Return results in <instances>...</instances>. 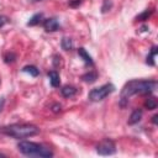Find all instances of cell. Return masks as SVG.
Segmentation results:
<instances>
[{
  "label": "cell",
  "instance_id": "cell-16",
  "mask_svg": "<svg viewBox=\"0 0 158 158\" xmlns=\"http://www.w3.org/2000/svg\"><path fill=\"white\" fill-rule=\"evenodd\" d=\"M156 53H157V48H156V47H152L151 54L147 57V63H148V64L154 65V57H156Z\"/></svg>",
  "mask_w": 158,
  "mask_h": 158
},
{
  "label": "cell",
  "instance_id": "cell-9",
  "mask_svg": "<svg viewBox=\"0 0 158 158\" xmlns=\"http://www.w3.org/2000/svg\"><path fill=\"white\" fill-rule=\"evenodd\" d=\"M141 117H142V111L141 110H135L132 114H131V116H130V118H128V125H135V123H137L139 120H141Z\"/></svg>",
  "mask_w": 158,
  "mask_h": 158
},
{
  "label": "cell",
  "instance_id": "cell-14",
  "mask_svg": "<svg viewBox=\"0 0 158 158\" xmlns=\"http://www.w3.org/2000/svg\"><path fill=\"white\" fill-rule=\"evenodd\" d=\"M25 73H28L30 75H32V77H37L38 74H40V70L35 67V65H26V67H23V69H22Z\"/></svg>",
  "mask_w": 158,
  "mask_h": 158
},
{
  "label": "cell",
  "instance_id": "cell-12",
  "mask_svg": "<svg viewBox=\"0 0 158 158\" xmlns=\"http://www.w3.org/2000/svg\"><path fill=\"white\" fill-rule=\"evenodd\" d=\"M96 79H98V73H95V72H89L83 75V80L85 83H94Z\"/></svg>",
  "mask_w": 158,
  "mask_h": 158
},
{
  "label": "cell",
  "instance_id": "cell-3",
  "mask_svg": "<svg viewBox=\"0 0 158 158\" xmlns=\"http://www.w3.org/2000/svg\"><path fill=\"white\" fill-rule=\"evenodd\" d=\"M4 132L14 138H26L35 136L40 132V128L35 125H27V123H14L10 126H6L4 128Z\"/></svg>",
  "mask_w": 158,
  "mask_h": 158
},
{
  "label": "cell",
  "instance_id": "cell-13",
  "mask_svg": "<svg viewBox=\"0 0 158 158\" xmlns=\"http://www.w3.org/2000/svg\"><path fill=\"white\" fill-rule=\"evenodd\" d=\"M42 17H43L42 14H35V15L30 19V21L27 22V25H28V26H36V25H38V23L41 22Z\"/></svg>",
  "mask_w": 158,
  "mask_h": 158
},
{
  "label": "cell",
  "instance_id": "cell-8",
  "mask_svg": "<svg viewBox=\"0 0 158 158\" xmlns=\"http://www.w3.org/2000/svg\"><path fill=\"white\" fill-rule=\"evenodd\" d=\"M60 93H62V95L64 98H72V96H74L77 94V88H74L72 85H65V86H63L60 89Z\"/></svg>",
  "mask_w": 158,
  "mask_h": 158
},
{
  "label": "cell",
  "instance_id": "cell-20",
  "mask_svg": "<svg viewBox=\"0 0 158 158\" xmlns=\"http://www.w3.org/2000/svg\"><path fill=\"white\" fill-rule=\"evenodd\" d=\"M80 2H81V0H69V5H70V6H73V7H75V6L80 5Z\"/></svg>",
  "mask_w": 158,
  "mask_h": 158
},
{
  "label": "cell",
  "instance_id": "cell-5",
  "mask_svg": "<svg viewBox=\"0 0 158 158\" xmlns=\"http://www.w3.org/2000/svg\"><path fill=\"white\" fill-rule=\"evenodd\" d=\"M96 152L101 156H110L116 152V146L111 139H104L96 146Z\"/></svg>",
  "mask_w": 158,
  "mask_h": 158
},
{
  "label": "cell",
  "instance_id": "cell-15",
  "mask_svg": "<svg viewBox=\"0 0 158 158\" xmlns=\"http://www.w3.org/2000/svg\"><path fill=\"white\" fill-rule=\"evenodd\" d=\"M62 48L65 49V51H70V49L73 48V42H72V40L68 38V37H63V40H62Z\"/></svg>",
  "mask_w": 158,
  "mask_h": 158
},
{
  "label": "cell",
  "instance_id": "cell-22",
  "mask_svg": "<svg viewBox=\"0 0 158 158\" xmlns=\"http://www.w3.org/2000/svg\"><path fill=\"white\" fill-rule=\"evenodd\" d=\"M53 111H60V105H54V107H53Z\"/></svg>",
  "mask_w": 158,
  "mask_h": 158
},
{
  "label": "cell",
  "instance_id": "cell-25",
  "mask_svg": "<svg viewBox=\"0 0 158 158\" xmlns=\"http://www.w3.org/2000/svg\"><path fill=\"white\" fill-rule=\"evenodd\" d=\"M0 156H2V154H0Z\"/></svg>",
  "mask_w": 158,
  "mask_h": 158
},
{
  "label": "cell",
  "instance_id": "cell-21",
  "mask_svg": "<svg viewBox=\"0 0 158 158\" xmlns=\"http://www.w3.org/2000/svg\"><path fill=\"white\" fill-rule=\"evenodd\" d=\"M6 22H7V17L6 16H0V27H2Z\"/></svg>",
  "mask_w": 158,
  "mask_h": 158
},
{
  "label": "cell",
  "instance_id": "cell-19",
  "mask_svg": "<svg viewBox=\"0 0 158 158\" xmlns=\"http://www.w3.org/2000/svg\"><path fill=\"white\" fill-rule=\"evenodd\" d=\"M110 7H111V1L105 0V1H104V5H102V7H101V10H102V12H106Z\"/></svg>",
  "mask_w": 158,
  "mask_h": 158
},
{
  "label": "cell",
  "instance_id": "cell-7",
  "mask_svg": "<svg viewBox=\"0 0 158 158\" xmlns=\"http://www.w3.org/2000/svg\"><path fill=\"white\" fill-rule=\"evenodd\" d=\"M48 78H49V83H51L52 86H54V88H58L59 86L60 79H59V74L56 70H51L48 73Z\"/></svg>",
  "mask_w": 158,
  "mask_h": 158
},
{
  "label": "cell",
  "instance_id": "cell-11",
  "mask_svg": "<svg viewBox=\"0 0 158 158\" xmlns=\"http://www.w3.org/2000/svg\"><path fill=\"white\" fill-rule=\"evenodd\" d=\"M144 106L148 109V110H154L157 107V99L153 98V96H148L144 101Z\"/></svg>",
  "mask_w": 158,
  "mask_h": 158
},
{
  "label": "cell",
  "instance_id": "cell-6",
  "mask_svg": "<svg viewBox=\"0 0 158 158\" xmlns=\"http://www.w3.org/2000/svg\"><path fill=\"white\" fill-rule=\"evenodd\" d=\"M43 27H44V30L47 32H54V31H57L59 28V23H58V21L56 19L51 17V19H46L44 20Z\"/></svg>",
  "mask_w": 158,
  "mask_h": 158
},
{
  "label": "cell",
  "instance_id": "cell-10",
  "mask_svg": "<svg viewBox=\"0 0 158 158\" xmlns=\"http://www.w3.org/2000/svg\"><path fill=\"white\" fill-rule=\"evenodd\" d=\"M78 53H79V56L84 59V62H85L86 64H89V65H93V64H94V62H93L91 57L89 56V53H88L84 48H79V49H78Z\"/></svg>",
  "mask_w": 158,
  "mask_h": 158
},
{
  "label": "cell",
  "instance_id": "cell-24",
  "mask_svg": "<svg viewBox=\"0 0 158 158\" xmlns=\"http://www.w3.org/2000/svg\"><path fill=\"white\" fill-rule=\"evenodd\" d=\"M30 1H32V2H37V1H41V0H30Z\"/></svg>",
  "mask_w": 158,
  "mask_h": 158
},
{
  "label": "cell",
  "instance_id": "cell-4",
  "mask_svg": "<svg viewBox=\"0 0 158 158\" xmlns=\"http://www.w3.org/2000/svg\"><path fill=\"white\" fill-rule=\"evenodd\" d=\"M115 90V86L112 84H104L99 88H95L93 89L90 93H89V99L91 101H101L104 100L107 95H110L112 91Z\"/></svg>",
  "mask_w": 158,
  "mask_h": 158
},
{
  "label": "cell",
  "instance_id": "cell-18",
  "mask_svg": "<svg viewBox=\"0 0 158 158\" xmlns=\"http://www.w3.org/2000/svg\"><path fill=\"white\" fill-rule=\"evenodd\" d=\"M4 58H5V62H6V63H10V62H14V60H15L16 56H15L14 53H6Z\"/></svg>",
  "mask_w": 158,
  "mask_h": 158
},
{
  "label": "cell",
  "instance_id": "cell-1",
  "mask_svg": "<svg viewBox=\"0 0 158 158\" xmlns=\"http://www.w3.org/2000/svg\"><path fill=\"white\" fill-rule=\"evenodd\" d=\"M156 80H131L123 86L121 91V101H126L136 94H151L156 90Z\"/></svg>",
  "mask_w": 158,
  "mask_h": 158
},
{
  "label": "cell",
  "instance_id": "cell-23",
  "mask_svg": "<svg viewBox=\"0 0 158 158\" xmlns=\"http://www.w3.org/2000/svg\"><path fill=\"white\" fill-rule=\"evenodd\" d=\"M157 117H158L157 115H154V116L152 117V118H153V123H157Z\"/></svg>",
  "mask_w": 158,
  "mask_h": 158
},
{
  "label": "cell",
  "instance_id": "cell-2",
  "mask_svg": "<svg viewBox=\"0 0 158 158\" xmlns=\"http://www.w3.org/2000/svg\"><path fill=\"white\" fill-rule=\"evenodd\" d=\"M19 151L25 154V156H30V157H42V158H49L53 156V151L43 144L40 143H35V142H30V141H21L17 144Z\"/></svg>",
  "mask_w": 158,
  "mask_h": 158
},
{
  "label": "cell",
  "instance_id": "cell-17",
  "mask_svg": "<svg viewBox=\"0 0 158 158\" xmlns=\"http://www.w3.org/2000/svg\"><path fill=\"white\" fill-rule=\"evenodd\" d=\"M151 12H152V11H148V10H146V11H144L142 15H139V16L137 17V20H138V21H144V20H147V19L149 17Z\"/></svg>",
  "mask_w": 158,
  "mask_h": 158
}]
</instances>
